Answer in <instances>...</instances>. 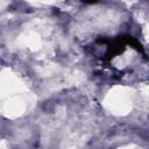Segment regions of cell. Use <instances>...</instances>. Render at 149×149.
<instances>
[{
	"instance_id": "cell-1",
	"label": "cell",
	"mask_w": 149,
	"mask_h": 149,
	"mask_svg": "<svg viewBox=\"0 0 149 149\" xmlns=\"http://www.w3.org/2000/svg\"><path fill=\"white\" fill-rule=\"evenodd\" d=\"M108 48H107V52H106V58L107 59H112L114 56L123 52V50L126 49V38L125 35L116 37L113 41H108L107 43Z\"/></svg>"
},
{
	"instance_id": "cell-2",
	"label": "cell",
	"mask_w": 149,
	"mask_h": 149,
	"mask_svg": "<svg viewBox=\"0 0 149 149\" xmlns=\"http://www.w3.org/2000/svg\"><path fill=\"white\" fill-rule=\"evenodd\" d=\"M125 38H126V44H127V45H130V47H133L134 49H136L137 51L143 52V48H142L141 43H140L137 40H135L133 36H128V35H125Z\"/></svg>"
},
{
	"instance_id": "cell-3",
	"label": "cell",
	"mask_w": 149,
	"mask_h": 149,
	"mask_svg": "<svg viewBox=\"0 0 149 149\" xmlns=\"http://www.w3.org/2000/svg\"><path fill=\"white\" fill-rule=\"evenodd\" d=\"M84 2H86V3H95L98 0H83Z\"/></svg>"
}]
</instances>
